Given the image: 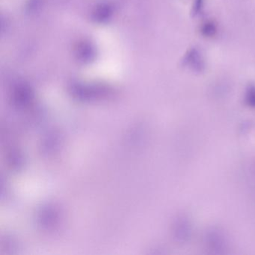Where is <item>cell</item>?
I'll return each instance as SVG.
<instances>
[{
  "label": "cell",
  "mask_w": 255,
  "mask_h": 255,
  "mask_svg": "<svg viewBox=\"0 0 255 255\" xmlns=\"http://www.w3.org/2000/svg\"><path fill=\"white\" fill-rule=\"evenodd\" d=\"M183 64L195 72H202L205 69V62L202 55L196 48H191L186 52Z\"/></svg>",
  "instance_id": "cell-1"
},
{
  "label": "cell",
  "mask_w": 255,
  "mask_h": 255,
  "mask_svg": "<svg viewBox=\"0 0 255 255\" xmlns=\"http://www.w3.org/2000/svg\"><path fill=\"white\" fill-rule=\"evenodd\" d=\"M200 32L204 38H211L216 36L218 32L216 23L213 20H207L203 22L200 27Z\"/></svg>",
  "instance_id": "cell-2"
},
{
  "label": "cell",
  "mask_w": 255,
  "mask_h": 255,
  "mask_svg": "<svg viewBox=\"0 0 255 255\" xmlns=\"http://www.w3.org/2000/svg\"><path fill=\"white\" fill-rule=\"evenodd\" d=\"M203 5H204V0H195L194 1L193 7H192V13L194 15H198L201 12Z\"/></svg>",
  "instance_id": "cell-3"
}]
</instances>
